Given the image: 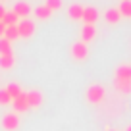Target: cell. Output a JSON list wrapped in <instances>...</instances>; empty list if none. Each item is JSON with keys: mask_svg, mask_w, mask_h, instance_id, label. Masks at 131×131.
<instances>
[{"mask_svg": "<svg viewBox=\"0 0 131 131\" xmlns=\"http://www.w3.org/2000/svg\"><path fill=\"white\" fill-rule=\"evenodd\" d=\"M85 96H87V100H89L91 104H100L104 98H106V89H104L102 85L94 83V85H91L89 89H87Z\"/></svg>", "mask_w": 131, "mask_h": 131, "instance_id": "1", "label": "cell"}, {"mask_svg": "<svg viewBox=\"0 0 131 131\" xmlns=\"http://www.w3.org/2000/svg\"><path fill=\"white\" fill-rule=\"evenodd\" d=\"M70 54H71V58H73V60L83 62V60H87V56H89V46H87L83 41L73 42V45H71V48H70Z\"/></svg>", "mask_w": 131, "mask_h": 131, "instance_id": "2", "label": "cell"}, {"mask_svg": "<svg viewBox=\"0 0 131 131\" xmlns=\"http://www.w3.org/2000/svg\"><path fill=\"white\" fill-rule=\"evenodd\" d=\"M2 129L4 131H16L19 127V116L16 112H8V114L2 116Z\"/></svg>", "mask_w": 131, "mask_h": 131, "instance_id": "3", "label": "cell"}, {"mask_svg": "<svg viewBox=\"0 0 131 131\" xmlns=\"http://www.w3.org/2000/svg\"><path fill=\"white\" fill-rule=\"evenodd\" d=\"M17 33H19V37L23 39H31L35 35V21L33 19H21L17 23Z\"/></svg>", "mask_w": 131, "mask_h": 131, "instance_id": "4", "label": "cell"}, {"mask_svg": "<svg viewBox=\"0 0 131 131\" xmlns=\"http://www.w3.org/2000/svg\"><path fill=\"white\" fill-rule=\"evenodd\" d=\"M98 19V10L94 8V6H85V10H83V23L85 25H94Z\"/></svg>", "mask_w": 131, "mask_h": 131, "instance_id": "5", "label": "cell"}, {"mask_svg": "<svg viewBox=\"0 0 131 131\" xmlns=\"http://www.w3.org/2000/svg\"><path fill=\"white\" fill-rule=\"evenodd\" d=\"M114 75H116V81H131V66L129 64L118 66Z\"/></svg>", "mask_w": 131, "mask_h": 131, "instance_id": "6", "label": "cell"}, {"mask_svg": "<svg viewBox=\"0 0 131 131\" xmlns=\"http://www.w3.org/2000/svg\"><path fill=\"white\" fill-rule=\"evenodd\" d=\"M14 14H16L17 17H23V19H29V16L33 14V8L27 4V2H17V4L14 6Z\"/></svg>", "mask_w": 131, "mask_h": 131, "instance_id": "7", "label": "cell"}, {"mask_svg": "<svg viewBox=\"0 0 131 131\" xmlns=\"http://www.w3.org/2000/svg\"><path fill=\"white\" fill-rule=\"evenodd\" d=\"M12 106H14V110H16V114H19V112H27V108H29L27 93H21L16 100H12Z\"/></svg>", "mask_w": 131, "mask_h": 131, "instance_id": "8", "label": "cell"}, {"mask_svg": "<svg viewBox=\"0 0 131 131\" xmlns=\"http://www.w3.org/2000/svg\"><path fill=\"white\" fill-rule=\"evenodd\" d=\"M83 10H85V6H81V4H71L70 8H68V17H70L71 21L83 19Z\"/></svg>", "mask_w": 131, "mask_h": 131, "instance_id": "9", "label": "cell"}, {"mask_svg": "<svg viewBox=\"0 0 131 131\" xmlns=\"http://www.w3.org/2000/svg\"><path fill=\"white\" fill-rule=\"evenodd\" d=\"M27 102H29V108H39L42 104V94L39 91H29L27 93Z\"/></svg>", "mask_w": 131, "mask_h": 131, "instance_id": "10", "label": "cell"}, {"mask_svg": "<svg viewBox=\"0 0 131 131\" xmlns=\"http://www.w3.org/2000/svg\"><path fill=\"white\" fill-rule=\"evenodd\" d=\"M94 37H96V29H94V25H83V29H81V41L87 45V42H91Z\"/></svg>", "mask_w": 131, "mask_h": 131, "instance_id": "11", "label": "cell"}, {"mask_svg": "<svg viewBox=\"0 0 131 131\" xmlns=\"http://www.w3.org/2000/svg\"><path fill=\"white\" fill-rule=\"evenodd\" d=\"M104 19L114 25V23H118V21L122 19V14H119L118 8H110V10H106V14H104Z\"/></svg>", "mask_w": 131, "mask_h": 131, "instance_id": "12", "label": "cell"}, {"mask_svg": "<svg viewBox=\"0 0 131 131\" xmlns=\"http://www.w3.org/2000/svg\"><path fill=\"white\" fill-rule=\"evenodd\" d=\"M33 14H35V17L37 19H50V14H52V10H48L45 4H41V6H37V8L33 10Z\"/></svg>", "mask_w": 131, "mask_h": 131, "instance_id": "13", "label": "cell"}, {"mask_svg": "<svg viewBox=\"0 0 131 131\" xmlns=\"http://www.w3.org/2000/svg\"><path fill=\"white\" fill-rule=\"evenodd\" d=\"M16 66V56L8 54V56H0V70H10Z\"/></svg>", "mask_w": 131, "mask_h": 131, "instance_id": "14", "label": "cell"}, {"mask_svg": "<svg viewBox=\"0 0 131 131\" xmlns=\"http://www.w3.org/2000/svg\"><path fill=\"white\" fill-rule=\"evenodd\" d=\"M2 39H6V41H10V42H14L16 39H19V33H17V25H10V27H6L4 37H2Z\"/></svg>", "mask_w": 131, "mask_h": 131, "instance_id": "15", "label": "cell"}, {"mask_svg": "<svg viewBox=\"0 0 131 131\" xmlns=\"http://www.w3.org/2000/svg\"><path fill=\"white\" fill-rule=\"evenodd\" d=\"M6 91H8V94L12 96V100H16V98L23 93V91H21V87L17 85V83H8V85H6Z\"/></svg>", "mask_w": 131, "mask_h": 131, "instance_id": "16", "label": "cell"}, {"mask_svg": "<svg viewBox=\"0 0 131 131\" xmlns=\"http://www.w3.org/2000/svg\"><path fill=\"white\" fill-rule=\"evenodd\" d=\"M2 23H4L6 27H10V25H17V23H19V17H17L16 14H14V10H12V12H6V14H4Z\"/></svg>", "mask_w": 131, "mask_h": 131, "instance_id": "17", "label": "cell"}, {"mask_svg": "<svg viewBox=\"0 0 131 131\" xmlns=\"http://www.w3.org/2000/svg\"><path fill=\"white\" fill-rule=\"evenodd\" d=\"M118 10L122 14V17H131V0H122Z\"/></svg>", "mask_w": 131, "mask_h": 131, "instance_id": "18", "label": "cell"}, {"mask_svg": "<svg viewBox=\"0 0 131 131\" xmlns=\"http://www.w3.org/2000/svg\"><path fill=\"white\" fill-rule=\"evenodd\" d=\"M114 87H116V91H119L123 94L131 93V81H114Z\"/></svg>", "mask_w": 131, "mask_h": 131, "instance_id": "19", "label": "cell"}, {"mask_svg": "<svg viewBox=\"0 0 131 131\" xmlns=\"http://www.w3.org/2000/svg\"><path fill=\"white\" fill-rule=\"evenodd\" d=\"M8 54H14L12 52V42L6 41V39H0V56H8Z\"/></svg>", "mask_w": 131, "mask_h": 131, "instance_id": "20", "label": "cell"}, {"mask_svg": "<svg viewBox=\"0 0 131 131\" xmlns=\"http://www.w3.org/2000/svg\"><path fill=\"white\" fill-rule=\"evenodd\" d=\"M10 102H12V96L8 94V91H6V89H0V104L6 106V104H10Z\"/></svg>", "mask_w": 131, "mask_h": 131, "instance_id": "21", "label": "cell"}, {"mask_svg": "<svg viewBox=\"0 0 131 131\" xmlns=\"http://www.w3.org/2000/svg\"><path fill=\"white\" fill-rule=\"evenodd\" d=\"M45 6L54 12V10H60V8H62V0H46Z\"/></svg>", "mask_w": 131, "mask_h": 131, "instance_id": "22", "label": "cell"}, {"mask_svg": "<svg viewBox=\"0 0 131 131\" xmlns=\"http://www.w3.org/2000/svg\"><path fill=\"white\" fill-rule=\"evenodd\" d=\"M4 31H6V25L0 21V37H4Z\"/></svg>", "mask_w": 131, "mask_h": 131, "instance_id": "23", "label": "cell"}, {"mask_svg": "<svg viewBox=\"0 0 131 131\" xmlns=\"http://www.w3.org/2000/svg\"><path fill=\"white\" fill-rule=\"evenodd\" d=\"M4 14H6V10H4V6H2V4H0V21H2V19H4Z\"/></svg>", "mask_w": 131, "mask_h": 131, "instance_id": "24", "label": "cell"}, {"mask_svg": "<svg viewBox=\"0 0 131 131\" xmlns=\"http://www.w3.org/2000/svg\"><path fill=\"white\" fill-rule=\"evenodd\" d=\"M125 131H131V125H127V127H125Z\"/></svg>", "mask_w": 131, "mask_h": 131, "instance_id": "25", "label": "cell"}, {"mask_svg": "<svg viewBox=\"0 0 131 131\" xmlns=\"http://www.w3.org/2000/svg\"><path fill=\"white\" fill-rule=\"evenodd\" d=\"M108 131H116V129H108Z\"/></svg>", "mask_w": 131, "mask_h": 131, "instance_id": "26", "label": "cell"}]
</instances>
